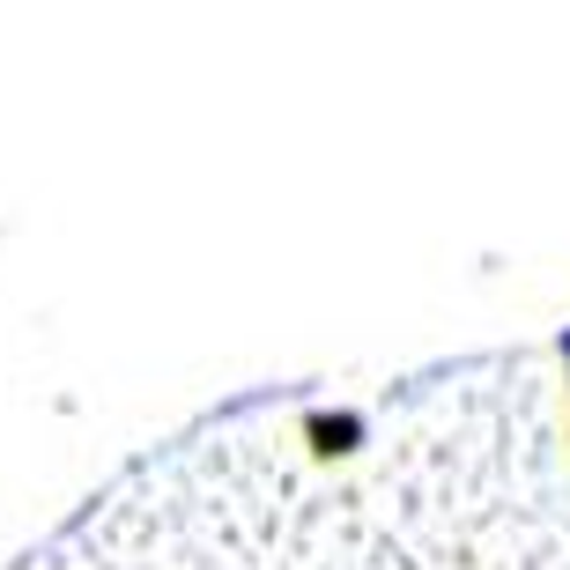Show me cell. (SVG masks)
<instances>
[{
  "mask_svg": "<svg viewBox=\"0 0 570 570\" xmlns=\"http://www.w3.org/2000/svg\"><path fill=\"white\" fill-rule=\"evenodd\" d=\"M363 438H371L363 407H312L304 415V444H312L318 460H348V452H363Z\"/></svg>",
  "mask_w": 570,
  "mask_h": 570,
  "instance_id": "obj_1",
  "label": "cell"
},
{
  "mask_svg": "<svg viewBox=\"0 0 570 570\" xmlns=\"http://www.w3.org/2000/svg\"><path fill=\"white\" fill-rule=\"evenodd\" d=\"M556 356H563V371H570V326H563V334H556Z\"/></svg>",
  "mask_w": 570,
  "mask_h": 570,
  "instance_id": "obj_2",
  "label": "cell"
}]
</instances>
